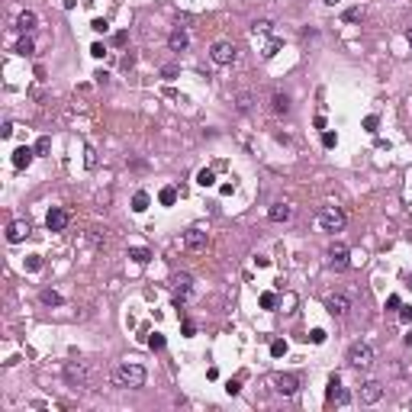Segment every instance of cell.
Instances as JSON below:
<instances>
[{"label": "cell", "instance_id": "6da1fadb", "mask_svg": "<svg viewBox=\"0 0 412 412\" xmlns=\"http://www.w3.org/2000/svg\"><path fill=\"white\" fill-rule=\"evenodd\" d=\"M145 380H148L145 367L135 364V361H122V364H116V371H113V383L122 387V390H142Z\"/></svg>", "mask_w": 412, "mask_h": 412}, {"label": "cell", "instance_id": "7a4b0ae2", "mask_svg": "<svg viewBox=\"0 0 412 412\" xmlns=\"http://www.w3.org/2000/svg\"><path fill=\"white\" fill-rule=\"evenodd\" d=\"M348 367H354V371H371L374 367V348L367 345V341H354L351 348H348Z\"/></svg>", "mask_w": 412, "mask_h": 412}, {"label": "cell", "instance_id": "3957f363", "mask_svg": "<svg viewBox=\"0 0 412 412\" xmlns=\"http://www.w3.org/2000/svg\"><path fill=\"white\" fill-rule=\"evenodd\" d=\"M345 222H348V216H345V209H341V206H326V209L319 213V225H322L326 232H332V235L345 229Z\"/></svg>", "mask_w": 412, "mask_h": 412}, {"label": "cell", "instance_id": "277c9868", "mask_svg": "<svg viewBox=\"0 0 412 412\" xmlns=\"http://www.w3.org/2000/svg\"><path fill=\"white\" fill-rule=\"evenodd\" d=\"M329 267L332 270H348L351 267V248L345 242H332L329 248Z\"/></svg>", "mask_w": 412, "mask_h": 412}, {"label": "cell", "instance_id": "5b68a950", "mask_svg": "<svg viewBox=\"0 0 412 412\" xmlns=\"http://www.w3.org/2000/svg\"><path fill=\"white\" fill-rule=\"evenodd\" d=\"M209 58L216 61V65H232L235 58H239V49L232 45V42H225V39H219L209 45Z\"/></svg>", "mask_w": 412, "mask_h": 412}, {"label": "cell", "instance_id": "8992f818", "mask_svg": "<svg viewBox=\"0 0 412 412\" xmlns=\"http://www.w3.org/2000/svg\"><path fill=\"white\" fill-rule=\"evenodd\" d=\"M29 232H32L29 219H13V222L7 225V242H10V245H20V242L29 239Z\"/></svg>", "mask_w": 412, "mask_h": 412}, {"label": "cell", "instance_id": "52a82bcc", "mask_svg": "<svg viewBox=\"0 0 412 412\" xmlns=\"http://www.w3.org/2000/svg\"><path fill=\"white\" fill-rule=\"evenodd\" d=\"M171 287H174V293H177V306H180L190 293H194V277H190L187 270H180V274L171 277Z\"/></svg>", "mask_w": 412, "mask_h": 412}, {"label": "cell", "instance_id": "ba28073f", "mask_svg": "<svg viewBox=\"0 0 412 412\" xmlns=\"http://www.w3.org/2000/svg\"><path fill=\"white\" fill-rule=\"evenodd\" d=\"M65 380L71 383V387H87V367H84V361H68L65 364Z\"/></svg>", "mask_w": 412, "mask_h": 412}, {"label": "cell", "instance_id": "9c48e42d", "mask_svg": "<svg viewBox=\"0 0 412 412\" xmlns=\"http://www.w3.org/2000/svg\"><path fill=\"white\" fill-rule=\"evenodd\" d=\"M274 390L280 396H293L300 390V377L296 374H274Z\"/></svg>", "mask_w": 412, "mask_h": 412}, {"label": "cell", "instance_id": "30bf717a", "mask_svg": "<svg viewBox=\"0 0 412 412\" xmlns=\"http://www.w3.org/2000/svg\"><path fill=\"white\" fill-rule=\"evenodd\" d=\"M326 399L335 402V406H348V402H351V393L341 387L338 377H332V380H329V390H326Z\"/></svg>", "mask_w": 412, "mask_h": 412}, {"label": "cell", "instance_id": "8fae6325", "mask_svg": "<svg viewBox=\"0 0 412 412\" xmlns=\"http://www.w3.org/2000/svg\"><path fill=\"white\" fill-rule=\"evenodd\" d=\"M68 222H71V216H68V209H49V216H45V225H49V232H65L68 229Z\"/></svg>", "mask_w": 412, "mask_h": 412}, {"label": "cell", "instance_id": "7c38bea8", "mask_svg": "<svg viewBox=\"0 0 412 412\" xmlns=\"http://www.w3.org/2000/svg\"><path fill=\"white\" fill-rule=\"evenodd\" d=\"M357 396H361L364 406H371V402H377V399L383 396V383H380V380H364V383H361V393H357Z\"/></svg>", "mask_w": 412, "mask_h": 412}, {"label": "cell", "instance_id": "4fadbf2b", "mask_svg": "<svg viewBox=\"0 0 412 412\" xmlns=\"http://www.w3.org/2000/svg\"><path fill=\"white\" fill-rule=\"evenodd\" d=\"M184 245H187L190 251H203L206 245H209V235L203 229H187V232H184Z\"/></svg>", "mask_w": 412, "mask_h": 412}, {"label": "cell", "instance_id": "5bb4252c", "mask_svg": "<svg viewBox=\"0 0 412 412\" xmlns=\"http://www.w3.org/2000/svg\"><path fill=\"white\" fill-rule=\"evenodd\" d=\"M187 45H190L187 29H184V26H174V29L168 32V49L171 52H187Z\"/></svg>", "mask_w": 412, "mask_h": 412}, {"label": "cell", "instance_id": "9a60e30c", "mask_svg": "<svg viewBox=\"0 0 412 412\" xmlns=\"http://www.w3.org/2000/svg\"><path fill=\"white\" fill-rule=\"evenodd\" d=\"M326 309L341 319V315H348V309H351V300H348L345 293H335V296H329V300H326Z\"/></svg>", "mask_w": 412, "mask_h": 412}, {"label": "cell", "instance_id": "2e32d148", "mask_svg": "<svg viewBox=\"0 0 412 412\" xmlns=\"http://www.w3.org/2000/svg\"><path fill=\"white\" fill-rule=\"evenodd\" d=\"M32 158H36V148H29V145H20V148L13 152V168H16V171L29 168V164H32Z\"/></svg>", "mask_w": 412, "mask_h": 412}, {"label": "cell", "instance_id": "e0dca14e", "mask_svg": "<svg viewBox=\"0 0 412 412\" xmlns=\"http://www.w3.org/2000/svg\"><path fill=\"white\" fill-rule=\"evenodd\" d=\"M39 26V16H36V10H23L20 16H16V29L23 32V36H29L32 29Z\"/></svg>", "mask_w": 412, "mask_h": 412}, {"label": "cell", "instance_id": "ac0fdd59", "mask_svg": "<svg viewBox=\"0 0 412 412\" xmlns=\"http://www.w3.org/2000/svg\"><path fill=\"white\" fill-rule=\"evenodd\" d=\"M270 113H274V116H287V113H290V97L274 90L270 94Z\"/></svg>", "mask_w": 412, "mask_h": 412}, {"label": "cell", "instance_id": "d6986e66", "mask_svg": "<svg viewBox=\"0 0 412 412\" xmlns=\"http://www.w3.org/2000/svg\"><path fill=\"white\" fill-rule=\"evenodd\" d=\"M290 216H293V206H290V203H274V206L267 209V219H270V222H287Z\"/></svg>", "mask_w": 412, "mask_h": 412}, {"label": "cell", "instance_id": "ffe728a7", "mask_svg": "<svg viewBox=\"0 0 412 412\" xmlns=\"http://www.w3.org/2000/svg\"><path fill=\"white\" fill-rule=\"evenodd\" d=\"M251 107H255V94H248V90L235 94V110L239 113H251Z\"/></svg>", "mask_w": 412, "mask_h": 412}, {"label": "cell", "instance_id": "44dd1931", "mask_svg": "<svg viewBox=\"0 0 412 412\" xmlns=\"http://www.w3.org/2000/svg\"><path fill=\"white\" fill-rule=\"evenodd\" d=\"M39 300H42V306H61V303H65V296H61L58 290H49V287H45V290L39 293Z\"/></svg>", "mask_w": 412, "mask_h": 412}, {"label": "cell", "instance_id": "7402d4cb", "mask_svg": "<svg viewBox=\"0 0 412 412\" xmlns=\"http://www.w3.org/2000/svg\"><path fill=\"white\" fill-rule=\"evenodd\" d=\"M16 55H26V58H29V55H36V42H32L29 36H23L20 42H16Z\"/></svg>", "mask_w": 412, "mask_h": 412}, {"label": "cell", "instance_id": "603a6c76", "mask_svg": "<svg viewBox=\"0 0 412 412\" xmlns=\"http://www.w3.org/2000/svg\"><path fill=\"white\" fill-rule=\"evenodd\" d=\"M148 203H152V197H148L145 190H139V194L132 197V209H135V213H145V209H148Z\"/></svg>", "mask_w": 412, "mask_h": 412}, {"label": "cell", "instance_id": "cb8c5ba5", "mask_svg": "<svg viewBox=\"0 0 412 412\" xmlns=\"http://www.w3.org/2000/svg\"><path fill=\"white\" fill-rule=\"evenodd\" d=\"M158 203H161V206H174V203H177V190H174V187H164L161 194H158Z\"/></svg>", "mask_w": 412, "mask_h": 412}, {"label": "cell", "instance_id": "d4e9b609", "mask_svg": "<svg viewBox=\"0 0 412 412\" xmlns=\"http://www.w3.org/2000/svg\"><path fill=\"white\" fill-rule=\"evenodd\" d=\"M129 258H132L135 264H148V261H152V251L148 248H129Z\"/></svg>", "mask_w": 412, "mask_h": 412}, {"label": "cell", "instance_id": "484cf974", "mask_svg": "<svg viewBox=\"0 0 412 412\" xmlns=\"http://www.w3.org/2000/svg\"><path fill=\"white\" fill-rule=\"evenodd\" d=\"M197 184H200V187H213V184H216V174L209 171V168H203V171L197 174Z\"/></svg>", "mask_w": 412, "mask_h": 412}, {"label": "cell", "instance_id": "4316f807", "mask_svg": "<svg viewBox=\"0 0 412 412\" xmlns=\"http://www.w3.org/2000/svg\"><path fill=\"white\" fill-rule=\"evenodd\" d=\"M280 306V300H277V293H261V309H277Z\"/></svg>", "mask_w": 412, "mask_h": 412}, {"label": "cell", "instance_id": "83f0119b", "mask_svg": "<svg viewBox=\"0 0 412 412\" xmlns=\"http://www.w3.org/2000/svg\"><path fill=\"white\" fill-rule=\"evenodd\" d=\"M287 348H290V345H287L284 338H274V341H270V354H274V357H284Z\"/></svg>", "mask_w": 412, "mask_h": 412}, {"label": "cell", "instance_id": "f1b7e54d", "mask_svg": "<svg viewBox=\"0 0 412 412\" xmlns=\"http://www.w3.org/2000/svg\"><path fill=\"white\" fill-rule=\"evenodd\" d=\"M52 152V139L49 135H42L39 142H36V155H49Z\"/></svg>", "mask_w": 412, "mask_h": 412}, {"label": "cell", "instance_id": "f546056e", "mask_svg": "<svg viewBox=\"0 0 412 412\" xmlns=\"http://www.w3.org/2000/svg\"><path fill=\"white\" fill-rule=\"evenodd\" d=\"M26 270H42V255H26Z\"/></svg>", "mask_w": 412, "mask_h": 412}, {"label": "cell", "instance_id": "4dcf8cb0", "mask_svg": "<svg viewBox=\"0 0 412 412\" xmlns=\"http://www.w3.org/2000/svg\"><path fill=\"white\" fill-rule=\"evenodd\" d=\"M84 164H87V168H97V152H94L90 145L84 148Z\"/></svg>", "mask_w": 412, "mask_h": 412}, {"label": "cell", "instance_id": "1f68e13d", "mask_svg": "<svg viewBox=\"0 0 412 412\" xmlns=\"http://www.w3.org/2000/svg\"><path fill=\"white\" fill-rule=\"evenodd\" d=\"M399 322L402 326H412V306H399Z\"/></svg>", "mask_w": 412, "mask_h": 412}, {"label": "cell", "instance_id": "d6a6232c", "mask_svg": "<svg viewBox=\"0 0 412 412\" xmlns=\"http://www.w3.org/2000/svg\"><path fill=\"white\" fill-rule=\"evenodd\" d=\"M148 345H152V351H161V348H164V335H158V332H155V335L148 338Z\"/></svg>", "mask_w": 412, "mask_h": 412}, {"label": "cell", "instance_id": "836d02e7", "mask_svg": "<svg viewBox=\"0 0 412 412\" xmlns=\"http://www.w3.org/2000/svg\"><path fill=\"white\" fill-rule=\"evenodd\" d=\"M225 393H229V396H239L242 393V380H229L225 383Z\"/></svg>", "mask_w": 412, "mask_h": 412}, {"label": "cell", "instance_id": "e575fe53", "mask_svg": "<svg viewBox=\"0 0 412 412\" xmlns=\"http://www.w3.org/2000/svg\"><path fill=\"white\" fill-rule=\"evenodd\" d=\"M277 49H280V39H270V42H267V49H264V58H274V55H277Z\"/></svg>", "mask_w": 412, "mask_h": 412}, {"label": "cell", "instance_id": "d590c367", "mask_svg": "<svg viewBox=\"0 0 412 412\" xmlns=\"http://www.w3.org/2000/svg\"><path fill=\"white\" fill-rule=\"evenodd\" d=\"M251 32H270V20H258V23H251Z\"/></svg>", "mask_w": 412, "mask_h": 412}, {"label": "cell", "instance_id": "8d00e7d4", "mask_svg": "<svg viewBox=\"0 0 412 412\" xmlns=\"http://www.w3.org/2000/svg\"><path fill=\"white\" fill-rule=\"evenodd\" d=\"M90 55H94V58H103V55H107V45H103V42H94V45H90Z\"/></svg>", "mask_w": 412, "mask_h": 412}, {"label": "cell", "instance_id": "74e56055", "mask_svg": "<svg viewBox=\"0 0 412 412\" xmlns=\"http://www.w3.org/2000/svg\"><path fill=\"white\" fill-rule=\"evenodd\" d=\"M377 126H380V116H367V119H364V129H367V132H377Z\"/></svg>", "mask_w": 412, "mask_h": 412}, {"label": "cell", "instance_id": "f35d334b", "mask_svg": "<svg viewBox=\"0 0 412 412\" xmlns=\"http://www.w3.org/2000/svg\"><path fill=\"white\" fill-rule=\"evenodd\" d=\"M309 341H312V345H322V341H326V332H322V329H312V332H309Z\"/></svg>", "mask_w": 412, "mask_h": 412}, {"label": "cell", "instance_id": "ab89813d", "mask_svg": "<svg viewBox=\"0 0 412 412\" xmlns=\"http://www.w3.org/2000/svg\"><path fill=\"white\" fill-rule=\"evenodd\" d=\"M361 20V10L357 7H351V10H345V23H357Z\"/></svg>", "mask_w": 412, "mask_h": 412}, {"label": "cell", "instance_id": "60d3db41", "mask_svg": "<svg viewBox=\"0 0 412 412\" xmlns=\"http://www.w3.org/2000/svg\"><path fill=\"white\" fill-rule=\"evenodd\" d=\"M335 142H338L335 132H322V145H326V148H335Z\"/></svg>", "mask_w": 412, "mask_h": 412}, {"label": "cell", "instance_id": "b9f144b4", "mask_svg": "<svg viewBox=\"0 0 412 412\" xmlns=\"http://www.w3.org/2000/svg\"><path fill=\"white\" fill-rule=\"evenodd\" d=\"M90 29H97V32H107V29H110V23H107V20H94V23H90Z\"/></svg>", "mask_w": 412, "mask_h": 412}, {"label": "cell", "instance_id": "7bdbcfd3", "mask_svg": "<svg viewBox=\"0 0 412 412\" xmlns=\"http://www.w3.org/2000/svg\"><path fill=\"white\" fill-rule=\"evenodd\" d=\"M135 65V52H129V55H122V68H126V71H129V68H132Z\"/></svg>", "mask_w": 412, "mask_h": 412}, {"label": "cell", "instance_id": "ee69618b", "mask_svg": "<svg viewBox=\"0 0 412 412\" xmlns=\"http://www.w3.org/2000/svg\"><path fill=\"white\" fill-rule=\"evenodd\" d=\"M180 332H184V335H197V326H194V322H184V326H180Z\"/></svg>", "mask_w": 412, "mask_h": 412}, {"label": "cell", "instance_id": "f6af8a7d", "mask_svg": "<svg viewBox=\"0 0 412 412\" xmlns=\"http://www.w3.org/2000/svg\"><path fill=\"white\" fill-rule=\"evenodd\" d=\"M399 306H402V303H399V296H396V293L387 296V309H399Z\"/></svg>", "mask_w": 412, "mask_h": 412}, {"label": "cell", "instance_id": "bcb514c9", "mask_svg": "<svg viewBox=\"0 0 412 412\" xmlns=\"http://www.w3.org/2000/svg\"><path fill=\"white\" fill-rule=\"evenodd\" d=\"M0 135H4V139H10V135H13V122H4V129H0Z\"/></svg>", "mask_w": 412, "mask_h": 412}, {"label": "cell", "instance_id": "7dc6e473", "mask_svg": "<svg viewBox=\"0 0 412 412\" xmlns=\"http://www.w3.org/2000/svg\"><path fill=\"white\" fill-rule=\"evenodd\" d=\"M126 39H129V32H116V36H113V42H116V45H126Z\"/></svg>", "mask_w": 412, "mask_h": 412}, {"label": "cell", "instance_id": "c3c4849f", "mask_svg": "<svg viewBox=\"0 0 412 412\" xmlns=\"http://www.w3.org/2000/svg\"><path fill=\"white\" fill-rule=\"evenodd\" d=\"M77 4V0H65V10H71V7Z\"/></svg>", "mask_w": 412, "mask_h": 412}, {"label": "cell", "instance_id": "681fc988", "mask_svg": "<svg viewBox=\"0 0 412 412\" xmlns=\"http://www.w3.org/2000/svg\"><path fill=\"white\" fill-rule=\"evenodd\" d=\"M406 345H409V348H412V332H409V335H406Z\"/></svg>", "mask_w": 412, "mask_h": 412}, {"label": "cell", "instance_id": "f907efd6", "mask_svg": "<svg viewBox=\"0 0 412 412\" xmlns=\"http://www.w3.org/2000/svg\"><path fill=\"white\" fill-rule=\"evenodd\" d=\"M406 39H409V45H412V29H406Z\"/></svg>", "mask_w": 412, "mask_h": 412}, {"label": "cell", "instance_id": "816d5d0a", "mask_svg": "<svg viewBox=\"0 0 412 412\" xmlns=\"http://www.w3.org/2000/svg\"><path fill=\"white\" fill-rule=\"evenodd\" d=\"M326 4H338V0H326Z\"/></svg>", "mask_w": 412, "mask_h": 412}, {"label": "cell", "instance_id": "f5cc1de1", "mask_svg": "<svg viewBox=\"0 0 412 412\" xmlns=\"http://www.w3.org/2000/svg\"><path fill=\"white\" fill-rule=\"evenodd\" d=\"M409 287H412V277H409Z\"/></svg>", "mask_w": 412, "mask_h": 412}]
</instances>
